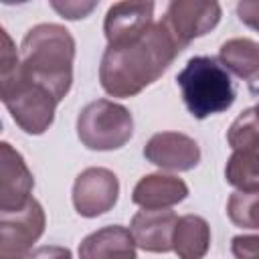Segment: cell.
<instances>
[{
	"label": "cell",
	"mask_w": 259,
	"mask_h": 259,
	"mask_svg": "<svg viewBox=\"0 0 259 259\" xmlns=\"http://www.w3.org/2000/svg\"><path fill=\"white\" fill-rule=\"evenodd\" d=\"M2 47H0V97L6 109L10 111L16 125L30 134L40 136L45 134L55 119V109L59 101L55 95L28 79L20 71V57L10 34L2 28Z\"/></svg>",
	"instance_id": "2"
},
{
	"label": "cell",
	"mask_w": 259,
	"mask_h": 259,
	"mask_svg": "<svg viewBox=\"0 0 259 259\" xmlns=\"http://www.w3.org/2000/svg\"><path fill=\"white\" fill-rule=\"evenodd\" d=\"M235 259H259V235H237L231 241Z\"/></svg>",
	"instance_id": "20"
},
{
	"label": "cell",
	"mask_w": 259,
	"mask_h": 259,
	"mask_svg": "<svg viewBox=\"0 0 259 259\" xmlns=\"http://www.w3.org/2000/svg\"><path fill=\"white\" fill-rule=\"evenodd\" d=\"M119 196V180L107 168H85L73 184V206L81 217L93 219L111 210Z\"/></svg>",
	"instance_id": "8"
},
{
	"label": "cell",
	"mask_w": 259,
	"mask_h": 259,
	"mask_svg": "<svg viewBox=\"0 0 259 259\" xmlns=\"http://www.w3.org/2000/svg\"><path fill=\"white\" fill-rule=\"evenodd\" d=\"M28 259H73L71 257V251L67 247H61V245H45V247H38L34 249Z\"/></svg>",
	"instance_id": "23"
},
{
	"label": "cell",
	"mask_w": 259,
	"mask_h": 259,
	"mask_svg": "<svg viewBox=\"0 0 259 259\" xmlns=\"http://www.w3.org/2000/svg\"><path fill=\"white\" fill-rule=\"evenodd\" d=\"M134 134V117L127 107L95 99L87 103L77 115V136L89 150L107 152L123 148Z\"/></svg>",
	"instance_id": "5"
},
{
	"label": "cell",
	"mask_w": 259,
	"mask_h": 259,
	"mask_svg": "<svg viewBox=\"0 0 259 259\" xmlns=\"http://www.w3.org/2000/svg\"><path fill=\"white\" fill-rule=\"evenodd\" d=\"M154 22V2H117L109 6L103 32L107 45L138 36Z\"/></svg>",
	"instance_id": "12"
},
{
	"label": "cell",
	"mask_w": 259,
	"mask_h": 259,
	"mask_svg": "<svg viewBox=\"0 0 259 259\" xmlns=\"http://www.w3.org/2000/svg\"><path fill=\"white\" fill-rule=\"evenodd\" d=\"M144 156L158 168L186 172L198 166L200 148L198 144L180 132H158L144 146Z\"/></svg>",
	"instance_id": "10"
},
{
	"label": "cell",
	"mask_w": 259,
	"mask_h": 259,
	"mask_svg": "<svg viewBox=\"0 0 259 259\" xmlns=\"http://www.w3.org/2000/svg\"><path fill=\"white\" fill-rule=\"evenodd\" d=\"M184 49L164 20L152 22L138 36L107 45L99 65V81L111 97H134L158 81Z\"/></svg>",
	"instance_id": "1"
},
{
	"label": "cell",
	"mask_w": 259,
	"mask_h": 259,
	"mask_svg": "<svg viewBox=\"0 0 259 259\" xmlns=\"http://www.w3.org/2000/svg\"><path fill=\"white\" fill-rule=\"evenodd\" d=\"M34 188L32 172L20 152L8 142L0 144V212H16L28 204Z\"/></svg>",
	"instance_id": "9"
},
{
	"label": "cell",
	"mask_w": 259,
	"mask_h": 259,
	"mask_svg": "<svg viewBox=\"0 0 259 259\" xmlns=\"http://www.w3.org/2000/svg\"><path fill=\"white\" fill-rule=\"evenodd\" d=\"M51 6L69 20H77V18H85L95 6L97 2H51Z\"/></svg>",
	"instance_id": "21"
},
{
	"label": "cell",
	"mask_w": 259,
	"mask_h": 259,
	"mask_svg": "<svg viewBox=\"0 0 259 259\" xmlns=\"http://www.w3.org/2000/svg\"><path fill=\"white\" fill-rule=\"evenodd\" d=\"M219 61L243 81H259V42L243 36L229 38L219 49Z\"/></svg>",
	"instance_id": "16"
},
{
	"label": "cell",
	"mask_w": 259,
	"mask_h": 259,
	"mask_svg": "<svg viewBox=\"0 0 259 259\" xmlns=\"http://www.w3.org/2000/svg\"><path fill=\"white\" fill-rule=\"evenodd\" d=\"M255 111H257V113H259V103H257V105H255Z\"/></svg>",
	"instance_id": "24"
},
{
	"label": "cell",
	"mask_w": 259,
	"mask_h": 259,
	"mask_svg": "<svg viewBox=\"0 0 259 259\" xmlns=\"http://www.w3.org/2000/svg\"><path fill=\"white\" fill-rule=\"evenodd\" d=\"M79 259H136V241L130 229L109 225L81 241Z\"/></svg>",
	"instance_id": "14"
},
{
	"label": "cell",
	"mask_w": 259,
	"mask_h": 259,
	"mask_svg": "<svg viewBox=\"0 0 259 259\" xmlns=\"http://www.w3.org/2000/svg\"><path fill=\"white\" fill-rule=\"evenodd\" d=\"M186 109L204 119L227 111L235 101V87L227 69L212 57H192L176 75Z\"/></svg>",
	"instance_id": "4"
},
{
	"label": "cell",
	"mask_w": 259,
	"mask_h": 259,
	"mask_svg": "<svg viewBox=\"0 0 259 259\" xmlns=\"http://www.w3.org/2000/svg\"><path fill=\"white\" fill-rule=\"evenodd\" d=\"M210 247V227L198 214H184L178 217L172 251L178 259H202Z\"/></svg>",
	"instance_id": "15"
},
{
	"label": "cell",
	"mask_w": 259,
	"mask_h": 259,
	"mask_svg": "<svg viewBox=\"0 0 259 259\" xmlns=\"http://www.w3.org/2000/svg\"><path fill=\"white\" fill-rule=\"evenodd\" d=\"M227 142L233 150H255L259 148V113L255 107L245 109L231 123L227 132Z\"/></svg>",
	"instance_id": "19"
},
{
	"label": "cell",
	"mask_w": 259,
	"mask_h": 259,
	"mask_svg": "<svg viewBox=\"0 0 259 259\" xmlns=\"http://www.w3.org/2000/svg\"><path fill=\"white\" fill-rule=\"evenodd\" d=\"M20 49V71L34 83L47 87L55 99L61 101L73 83V34L61 24H36L24 34Z\"/></svg>",
	"instance_id": "3"
},
{
	"label": "cell",
	"mask_w": 259,
	"mask_h": 259,
	"mask_svg": "<svg viewBox=\"0 0 259 259\" xmlns=\"http://www.w3.org/2000/svg\"><path fill=\"white\" fill-rule=\"evenodd\" d=\"M178 217L174 210H140L132 217L130 233L136 245L150 253L172 251V239Z\"/></svg>",
	"instance_id": "11"
},
{
	"label": "cell",
	"mask_w": 259,
	"mask_h": 259,
	"mask_svg": "<svg viewBox=\"0 0 259 259\" xmlns=\"http://www.w3.org/2000/svg\"><path fill=\"white\" fill-rule=\"evenodd\" d=\"M188 196V186L182 178L172 174H148L138 180L132 192L134 204L146 210H164Z\"/></svg>",
	"instance_id": "13"
},
{
	"label": "cell",
	"mask_w": 259,
	"mask_h": 259,
	"mask_svg": "<svg viewBox=\"0 0 259 259\" xmlns=\"http://www.w3.org/2000/svg\"><path fill=\"white\" fill-rule=\"evenodd\" d=\"M227 214L241 229H259V188L233 192L227 200Z\"/></svg>",
	"instance_id": "18"
},
{
	"label": "cell",
	"mask_w": 259,
	"mask_h": 259,
	"mask_svg": "<svg viewBox=\"0 0 259 259\" xmlns=\"http://www.w3.org/2000/svg\"><path fill=\"white\" fill-rule=\"evenodd\" d=\"M225 178L237 190H257L259 188V148L235 150L227 162Z\"/></svg>",
	"instance_id": "17"
},
{
	"label": "cell",
	"mask_w": 259,
	"mask_h": 259,
	"mask_svg": "<svg viewBox=\"0 0 259 259\" xmlns=\"http://www.w3.org/2000/svg\"><path fill=\"white\" fill-rule=\"evenodd\" d=\"M237 16L243 24L259 32V2H249L243 0L237 4Z\"/></svg>",
	"instance_id": "22"
},
{
	"label": "cell",
	"mask_w": 259,
	"mask_h": 259,
	"mask_svg": "<svg viewBox=\"0 0 259 259\" xmlns=\"http://www.w3.org/2000/svg\"><path fill=\"white\" fill-rule=\"evenodd\" d=\"M178 45L186 49L194 38L210 32L221 20V4L212 0H172L162 18Z\"/></svg>",
	"instance_id": "7"
},
{
	"label": "cell",
	"mask_w": 259,
	"mask_h": 259,
	"mask_svg": "<svg viewBox=\"0 0 259 259\" xmlns=\"http://www.w3.org/2000/svg\"><path fill=\"white\" fill-rule=\"evenodd\" d=\"M45 225L47 217L36 198L16 212H0V259H28Z\"/></svg>",
	"instance_id": "6"
}]
</instances>
